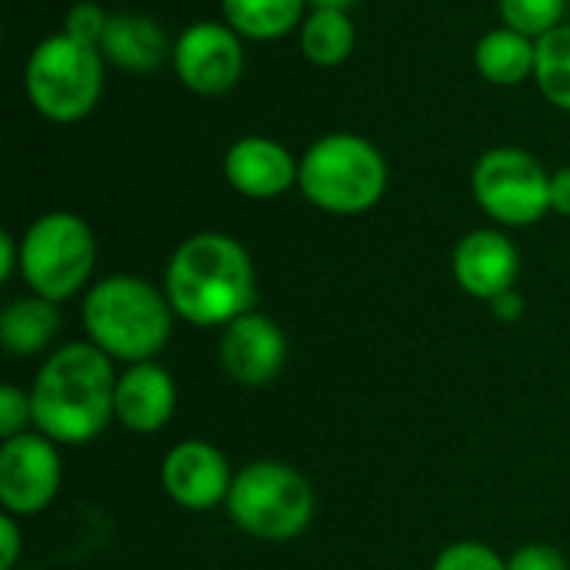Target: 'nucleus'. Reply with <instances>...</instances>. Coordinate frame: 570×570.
I'll use <instances>...</instances> for the list:
<instances>
[{
    "mask_svg": "<svg viewBox=\"0 0 570 570\" xmlns=\"http://www.w3.org/2000/svg\"><path fill=\"white\" fill-rule=\"evenodd\" d=\"M114 361L100 347L90 341L63 344L40 364L30 384L33 431L57 448H83L114 421Z\"/></svg>",
    "mask_w": 570,
    "mask_h": 570,
    "instance_id": "1",
    "label": "nucleus"
},
{
    "mask_svg": "<svg viewBox=\"0 0 570 570\" xmlns=\"http://www.w3.org/2000/svg\"><path fill=\"white\" fill-rule=\"evenodd\" d=\"M164 294L194 327H227L257 304V274L240 240L204 230L187 237L167 264Z\"/></svg>",
    "mask_w": 570,
    "mask_h": 570,
    "instance_id": "2",
    "label": "nucleus"
},
{
    "mask_svg": "<svg viewBox=\"0 0 570 570\" xmlns=\"http://www.w3.org/2000/svg\"><path fill=\"white\" fill-rule=\"evenodd\" d=\"M174 317L167 294L130 274L97 281L80 304L87 341L120 364L154 361L174 334Z\"/></svg>",
    "mask_w": 570,
    "mask_h": 570,
    "instance_id": "3",
    "label": "nucleus"
},
{
    "mask_svg": "<svg viewBox=\"0 0 570 570\" xmlns=\"http://www.w3.org/2000/svg\"><path fill=\"white\" fill-rule=\"evenodd\" d=\"M297 187L314 207L354 217L384 197L387 164L371 140L357 134H327L301 157Z\"/></svg>",
    "mask_w": 570,
    "mask_h": 570,
    "instance_id": "4",
    "label": "nucleus"
},
{
    "mask_svg": "<svg viewBox=\"0 0 570 570\" xmlns=\"http://www.w3.org/2000/svg\"><path fill=\"white\" fill-rule=\"evenodd\" d=\"M224 508L244 534L267 544H284L311 528L317 498L307 478L291 464L250 461L234 474Z\"/></svg>",
    "mask_w": 570,
    "mask_h": 570,
    "instance_id": "5",
    "label": "nucleus"
},
{
    "mask_svg": "<svg viewBox=\"0 0 570 570\" xmlns=\"http://www.w3.org/2000/svg\"><path fill=\"white\" fill-rule=\"evenodd\" d=\"M30 104L53 124H73L87 117L104 90L100 47L80 43L67 33L40 40L23 70Z\"/></svg>",
    "mask_w": 570,
    "mask_h": 570,
    "instance_id": "6",
    "label": "nucleus"
},
{
    "mask_svg": "<svg viewBox=\"0 0 570 570\" xmlns=\"http://www.w3.org/2000/svg\"><path fill=\"white\" fill-rule=\"evenodd\" d=\"M97 261L90 227L67 210L37 217L20 237V277L30 294L63 304L83 291Z\"/></svg>",
    "mask_w": 570,
    "mask_h": 570,
    "instance_id": "7",
    "label": "nucleus"
},
{
    "mask_svg": "<svg viewBox=\"0 0 570 570\" xmlns=\"http://www.w3.org/2000/svg\"><path fill=\"white\" fill-rule=\"evenodd\" d=\"M478 207L508 227L538 224L551 210V174L521 147H494L481 154L471 174Z\"/></svg>",
    "mask_w": 570,
    "mask_h": 570,
    "instance_id": "8",
    "label": "nucleus"
},
{
    "mask_svg": "<svg viewBox=\"0 0 570 570\" xmlns=\"http://www.w3.org/2000/svg\"><path fill=\"white\" fill-rule=\"evenodd\" d=\"M60 451L40 431L3 441L0 448V504L13 518L40 514L60 491Z\"/></svg>",
    "mask_w": 570,
    "mask_h": 570,
    "instance_id": "9",
    "label": "nucleus"
},
{
    "mask_svg": "<svg viewBox=\"0 0 570 570\" xmlns=\"http://www.w3.org/2000/svg\"><path fill=\"white\" fill-rule=\"evenodd\" d=\"M174 70L180 83L194 94L217 97L227 94L244 70L240 33L230 23L200 20L187 27L174 47Z\"/></svg>",
    "mask_w": 570,
    "mask_h": 570,
    "instance_id": "10",
    "label": "nucleus"
},
{
    "mask_svg": "<svg viewBox=\"0 0 570 570\" xmlns=\"http://www.w3.org/2000/svg\"><path fill=\"white\" fill-rule=\"evenodd\" d=\"M220 367L240 387H267L287 367V334L267 314L250 311L224 327Z\"/></svg>",
    "mask_w": 570,
    "mask_h": 570,
    "instance_id": "11",
    "label": "nucleus"
},
{
    "mask_svg": "<svg viewBox=\"0 0 570 570\" xmlns=\"http://www.w3.org/2000/svg\"><path fill=\"white\" fill-rule=\"evenodd\" d=\"M234 474L220 448L207 441H180L160 464L164 494L184 511H210L227 504Z\"/></svg>",
    "mask_w": 570,
    "mask_h": 570,
    "instance_id": "12",
    "label": "nucleus"
},
{
    "mask_svg": "<svg viewBox=\"0 0 570 570\" xmlns=\"http://www.w3.org/2000/svg\"><path fill=\"white\" fill-rule=\"evenodd\" d=\"M451 267H454L458 287L468 297L491 304L494 297L514 291L518 274H521V257L508 234L481 227L461 237V244L454 247Z\"/></svg>",
    "mask_w": 570,
    "mask_h": 570,
    "instance_id": "13",
    "label": "nucleus"
},
{
    "mask_svg": "<svg viewBox=\"0 0 570 570\" xmlns=\"http://www.w3.org/2000/svg\"><path fill=\"white\" fill-rule=\"evenodd\" d=\"M177 411V384L167 367L157 361L127 364L117 374L114 391V421L130 434H157L170 424Z\"/></svg>",
    "mask_w": 570,
    "mask_h": 570,
    "instance_id": "14",
    "label": "nucleus"
},
{
    "mask_svg": "<svg viewBox=\"0 0 570 570\" xmlns=\"http://www.w3.org/2000/svg\"><path fill=\"white\" fill-rule=\"evenodd\" d=\"M297 170L301 160H294V154L271 137H240L224 157L227 184L250 200L287 194L297 184Z\"/></svg>",
    "mask_w": 570,
    "mask_h": 570,
    "instance_id": "15",
    "label": "nucleus"
},
{
    "mask_svg": "<svg viewBox=\"0 0 570 570\" xmlns=\"http://www.w3.org/2000/svg\"><path fill=\"white\" fill-rule=\"evenodd\" d=\"M100 53L114 60L124 70L134 73H150L164 63L167 57V37L157 27V20L140 17V13H114L107 20Z\"/></svg>",
    "mask_w": 570,
    "mask_h": 570,
    "instance_id": "16",
    "label": "nucleus"
},
{
    "mask_svg": "<svg viewBox=\"0 0 570 570\" xmlns=\"http://www.w3.org/2000/svg\"><path fill=\"white\" fill-rule=\"evenodd\" d=\"M60 331V314L53 301L37 294L17 297L0 314V344L10 357H37L43 354Z\"/></svg>",
    "mask_w": 570,
    "mask_h": 570,
    "instance_id": "17",
    "label": "nucleus"
},
{
    "mask_svg": "<svg viewBox=\"0 0 570 570\" xmlns=\"http://www.w3.org/2000/svg\"><path fill=\"white\" fill-rule=\"evenodd\" d=\"M474 63L481 70L484 80L498 83V87H514L524 83L534 73L538 63V40L511 30V27H498L491 33H484L474 47Z\"/></svg>",
    "mask_w": 570,
    "mask_h": 570,
    "instance_id": "18",
    "label": "nucleus"
},
{
    "mask_svg": "<svg viewBox=\"0 0 570 570\" xmlns=\"http://www.w3.org/2000/svg\"><path fill=\"white\" fill-rule=\"evenodd\" d=\"M307 0H220L224 20L250 40H277L294 30Z\"/></svg>",
    "mask_w": 570,
    "mask_h": 570,
    "instance_id": "19",
    "label": "nucleus"
},
{
    "mask_svg": "<svg viewBox=\"0 0 570 570\" xmlns=\"http://www.w3.org/2000/svg\"><path fill=\"white\" fill-rule=\"evenodd\" d=\"M301 50L317 67H337L354 50V23L347 10H311L301 27Z\"/></svg>",
    "mask_w": 570,
    "mask_h": 570,
    "instance_id": "20",
    "label": "nucleus"
},
{
    "mask_svg": "<svg viewBox=\"0 0 570 570\" xmlns=\"http://www.w3.org/2000/svg\"><path fill=\"white\" fill-rule=\"evenodd\" d=\"M534 80L554 107L570 110V23L554 27L538 40Z\"/></svg>",
    "mask_w": 570,
    "mask_h": 570,
    "instance_id": "21",
    "label": "nucleus"
},
{
    "mask_svg": "<svg viewBox=\"0 0 570 570\" xmlns=\"http://www.w3.org/2000/svg\"><path fill=\"white\" fill-rule=\"evenodd\" d=\"M564 7H568V0H498L504 27H511L531 40L534 37L541 40L544 33L561 27Z\"/></svg>",
    "mask_w": 570,
    "mask_h": 570,
    "instance_id": "22",
    "label": "nucleus"
},
{
    "mask_svg": "<svg viewBox=\"0 0 570 570\" xmlns=\"http://www.w3.org/2000/svg\"><path fill=\"white\" fill-rule=\"evenodd\" d=\"M431 570H508V561L481 541H458L448 544Z\"/></svg>",
    "mask_w": 570,
    "mask_h": 570,
    "instance_id": "23",
    "label": "nucleus"
},
{
    "mask_svg": "<svg viewBox=\"0 0 570 570\" xmlns=\"http://www.w3.org/2000/svg\"><path fill=\"white\" fill-rule=\"evenodd\" d=\"M33 424V404H30V391H20L17 384H3L0 387V438H20L27 434V428Z\"/></svg>",
    "mask_w": 570,
    "mask_h": 570,
    "instance_id": "24",
    "label": "nucleus"
},
{
    "mask_svg": "<svg viewBox=\"0 0 570 570\" xmlns=\"http://www.w3.org/2000/svg\"><path fill=\"white\" fill-rule=\"evenodd\" d=\"M107 20H110V17H107L97 3L83 0V3H73V7L67 10L63 33H67V37H73V40H80V43L100 47L104 30H107Z\"/></svg>",
    "mask_w": 570,
    "mask_h": 570,
    "instance_id": "25",
    "label": "nucleus"
},
{
    "mask_svg": "<svg viewBox=\"0 0 570 570\" xmlns=\"http://www.w3.org/2000/svg\"><path fill=\"white\" fill-rule=\"evenodd\" d=\"M508 570H568V558L551 544H524L508 558Z\"/></svg>",
    "mask_w": 570,
    "mask_h": 570,
    "instance_id": "26",
    "label": "nucleus"
},
{
    "mask_svg": "<svg viewBox=\"0 0 570 570\" xmlns=\"http://www.w3.org/2000/svg\"><path fill=\"white\" fill-rule=\"evenodd\" d=\"M20 528H17V518L3 511L0 518V570H13L20 561Z\"/></svg>",
    "mask_w": 570,
    "mask_h": 570,
    "instance_id": "27",
    "label": "nucleus"
},
{
    "mask_svg": "<svg viewBox=\"0 0 570 570\" xmlns=\"http://www.w3.org/2000/svg\"><path fill=\"white\" fill-rule=\"evenodd\" d=\"M551 210L570 217V167H561L551 174Z\"/></svg>",
    "mask_w": 570,
    "mask_h": 570,
    "instance_id": "28",
    "label": "nucleus"
},
{
    "mask_svg": "<svg viewBox=\"0 0 570 570\" xmlns=\"http://www.w3.org/2000/svg\"><path fill=\"white\" fill-rule=\"evenodd\" d=\"M13 271H20V244L13 240V234H0V281H10Z\"/></svg>",
    "mask_w": 570,
    "mask_h": 570,
    "instance_id": "29",
    "label": "nucleus"
},
{
    "mask_svg": "<svg viewBox=\"0 0 570 570\" xmlns=\"http://www.w3.org/2000/svg\"><path fill=\"white\" fill-rule=\"evenodd\" d=\"M491 311H494L501 321H518V317L524 314V297H521L518 291H508V294H501V297L491 301Z\"/></svg>",
    "mask_w": 570,
    "mask_h": 570,
    "instance_id": "30",
    "label": "nucleus"
},
{
    "mask_svg": "<svg viewBox=\"0 0 570 570\" xmlns=\"http://www.w3.org/2000/svg\"><path fill=\"white\" fill-rule=\"evenodd\" d=\"M314 10H351L357 0H307Z\"/></svg>",
    "mask_w": 570,
    "mask_h": 570,
    "instance_id": "31",
    "label": "nucleus"
},
{
    "mask_svg": "<svg viewBox=\"0 0 570 570\" xmlns=\"http://www.w3.org/2000/svg\"><path fill=\"white\" fill-rule=\"evenodd\" d=\"M568 3H570V0H568Z\"/></svg>",
    "mask_w": 570,
    "mask_h": 570,
    "instance_id": "32",
    "label": "nucleus"
}]
</instances>
